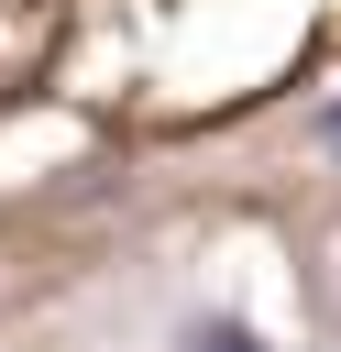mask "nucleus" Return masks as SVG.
Here are the masks:
<instances>
[{"mask_svg": "<svg viewBox=\"0 0 341 352\" xmlns=\"http://www.w3.org/2000/svg\"><path fill=\"white\" fill-rule=\"evenodd\" d=\"M198 352H264V341H253L242 319H209V330H198Z\"/></svg>", "mask_w": 341, "mask_h": 352, "instance_id": "obj_1", "label": "nucleus"}, {"mask_svg": "<svg viewBox=\"0 0 341 352\" xmlns=\"http://www.w3.org/2000/svg\"><path fill=\"white\" fill-rule=\"evenodd\" d=\"M319 143H330V154H341V110H330V121H319Z\"/></svg>", "mask_w": 341, "mask_h": 352, "instance_id": "obj_2", "label": "nucleus"}]
</instances>
